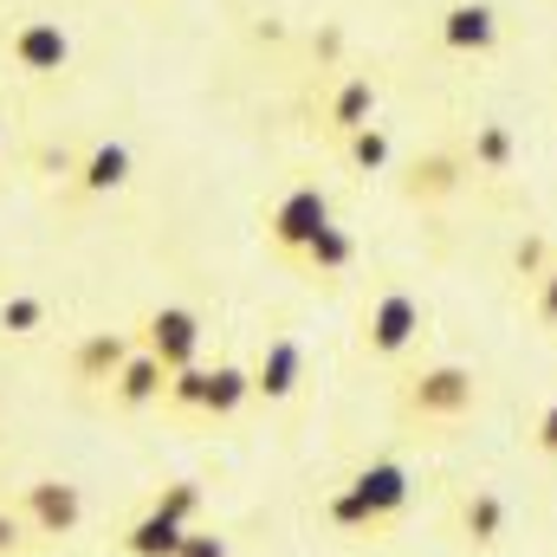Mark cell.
Masks as SVG:
<instances>
[{
	"label": "cell",
	"instance_id": "cell-1",
	"mask_svg": "<svg viewBox=\"0 0 557 557\" xmlns=\"http://www.w3.org/2000/svg\"><path fill=\"white\" fill-rule=\"evenodd\" d=\"M473 403H480V376L467 370V363H421L403 376V389H396V409L403 421H460L473 416Z\"/></svg>",
	"mask_w": 557,
	"mask_h": 557
},
{
	"label": "cell",
	"instance_id": "cell-2",
	"mask_svg": "<svg viewBox=\"0 0 557 557\" xmlns=\"http://www.w3.org/2000/svg\"><path fill=\"white\" fill-rule=\"evenodd\" d=\"M324 227H331V195H324V188H311V182L285 188V195L273 201V214H267V240H273L278 260H298Z\"/></svg>",
	"mask_w": 557,
	"mask_h": 557
},
{
	"label": "cell",
	"instance_id": "cell-3",
	"mask_svg": "<svg viewBox=\"0 0 557 557\" xmlns=\"http://www.w3.org/2000/svg\"><path fill=\"white\" fill-rule=\"evenodd\" d=\"M421 324H428L421 298L403 292V285H389V292H376L370 311H363V350H370V357H403V350H416Z\"/></svg>",
	"mask_w": 557,
	"mask_h": 557
},
{
	"label": "cell",
	"instance_id": "cell-4",
	"mask_svg": "<svg viewBox=\"0 0 557 557\" xmlns=\"http://www.w3.org/2000/svg\"><path fill=\"white\" fill-rule=\"evenodd\" d=\"M137 344L175 376V370H188L195 357H201V311H188V305H156L149 318H143Z\"/></svg>",
	"mask_w": 557,
	"mask_h": 557
},
{
	"label": "cell",
	"instance_id": "cell-5",
	"mask_svg": "<svg viewBox=\"0 0 557 557\" xmlns=\"http://www.w3.org/2000/svg\"><path fill=\"white\" fill-rule=\"evenodd\" d=\"M7 59L26 72V78H59L65 65H72V33L59 26V20H13L7 26Z\"/></svg>",
	"mask_w": 557,
	"mask_h": 557
},
{
	"label": "cell",
	"instance_id": "cell-6",
	"mask_svg": "<svg viewBox=\"0 0 557 557\" xmlns=\"http://www.w3.org/2000/svg\"><path fill=\"white\" fill-rule=\"evenodd\" d=\"M20 519L39 532V539H72L85 525V493L72 480H33L20 493Z\"/></svg>",
	"mask_w": 557,
	"mask_h": 557
},
{
	"label": "cell",
	"instance_id": "cell-7",
	"mask_svg": "<svg viewBox=\"0 0 557 557\" xmlns=\"http://www.w3.org/2000/svg\"><path fill=\"white\" fill-rule=\"evenodd\" d=\"M506 525H512V506H506L499 486H467V493L454 499V532H460V545L493 552V545L506 539Z\"/></svg>",
	"mask_w": 557,
	"mask_h": 557
},
{
	"label": "cell",
	"instance_id": "cell-8",
	"mask_svg": "<svg viewBox=\"0 0 557 557\" xmlns=\"http://www.w3.org/2000/svg\"><path fill=\"white\" fill-rule=\"evenodd\" d=\"M131 357H137V337H131V331H91V337L72 350V383H78V389H111Z\"/></svg>",
	"mask_w": 557,
	"mask_h": 557
},
{
	"label": "cell",
	"instance_id": "cell-9",
	"mask_svg": "<svg viewBox=\"0 0 557 557\" xmlns=\"http://www.w3.org/2000/svg\"><path fill=\"white\" fill-rule=\"evenodd\" d=\"M434 33H441L447 52H493L499 46V13L486 0H454V7H441Z\"/></svg>",
	"mask_w": 557,
	"mask_h": 557
},
{
	"label": "cell",
	"instance_id": "cell-10",
	"mask_svg": "<svg viewBox=\"0 0 557 557\" xmlns=\"http://www.w3.org/2000/svg\"><path fill=\"white\" fill-rule=\"evenodd\" d=\"M131 169H137L131 143L104 137V143H91V149L72 162V188H78V195H117V188L131 182Z\"/></svg>",
	"mask_w": 557,
	"mask_h": 557
},
{
	"label": "cell",
	"instance_id": "cell-11",
	"mask_svg": "<svg viewBox=\"0 0 557 557\" xmlns=\"http://www.w3.org/2000/svg\"><path fill=\"white\" fill-rule=\"evenodd\" d=\"M305 383V344L298 337H267L260 363H253V403H285Z\"/></svg>",
	"mask_w": 557,
	"mask_h": 557
},
{
	"label": "cell",
	"instance_id": "cell-12",
	"mask_svg": "<svg viewBox=\"0 0 557 557\" xmlns=\"http://www.w3.org/2000/svg\"><path fill=\"white\" fill-rule=\"evenodd\" d=\"M350 486L363 493V506H370L383 525H389V519L409 506V493H416V480H409V467H403V460H370V467H357V473H350Z\"/></svg>",
	"mask_w": 557,
	"mask_h": 557
},
{
	"label": "cell",
	"instance_id": "cell-13",
	"mask_svg": "<svg viewBox=\"0 0 557 557\" xmlns=\"http://www.w3.org/2000/svg\"><path fill=\"white\" fill-rule=\"evenodd\" d=\"M363 124H376V85L370 78H337V91L324 98V131L344 143Z\"/></svg>",
	"mask_w": 557,
	"mask_h": 557
},
{
	"label": "cell",
	"instance_id": "cell-14",
	"mask_svg": "<svg viewBox=\"0 0 557 557\" xmlns=\"http://www.w3.org/2000/svg\"><path fill=\"white\" fill-rule=\"evenodd\" d=\"M162 389H169V370L149 357L137 344V357L117 370V383H111V396H117V409H149V403H162Z\"/></svg>",
	"mask_w": 557,
	"mask_h": 557
},
{
	"label": "cell",
	"instance_id": "cell-15",
	"mask_svg": "<svg viewBox=\"0 0 557 557\" xmlns=\"http://www.w3.org/2000/svg\"><path fill=\"white\" fill-rule=\"evenodd\" d=\"M350 260H357V240H350V227H337V221H331V227H324L298 260H292V267H298L305 278H337Z\"/></svg>",
	"mask_w": 557,
	"mask_h": 557
},
{
	"label": "cell",
	"instance_id": "cell-16",
	"mask_svg": "<svg viewBox=\"0 0 557 557\" xmlns=\"http://www.w3.org/2000/svg\"><path fill=\"white\" fill-rule=\"evenodd\" d=\"M240 403H253V370H240V363H214L201 416H208V421H227V416H240Z\"/></svg>",
	"mask_w": 557,
	"mask_h": 557
},
{
	"label": "cell",
	"instance_id": "cell-17",
	"mask_svg": "<svg viewBox=\"0 0 557 557\" xmlns=\"http://www.w3.org/2000/svg\"><path fill=\"white\" fill-rule=\"evenodd\" d=\"M512 156H519V137H512L506 124H473L467 169H480V175H506V169H512Z\"/></svg>",
	"mask_w": 557,
	"mask_h": 557
},
{
	"label": "cell",
	"instance_id": "cell-18",
	"mask_svg": "<svg viewBox=\"0 0 557 557\" xmlns=\"http://www.w3.org/2000/svg\"><path fill=\"white\" fill-rule=\"evenodd\" d=\"M182 532H188V525H175V519H162V512H143L137 525L124 532V557H175L182 552Z\"/></svg>",
	"mask_w": 557,
	"mask_h": 557
},
{
	"label": "cell",
	"instance_id": "cell-19",
	"mask_svg": "<svg viewBox=\"0 0 557 557\" xmlns=\"http://www.w3.org/2000/svg\"><path fill=\"white\" fill-rule=\"evenodd\" d=\"M324 519H331L337 532H350V539H376V532H383V519H376V512L363 506V493H357L350 480H344V486H337V493L324 499Z\"/></svg>",
	"mask_w": 557,
	"mask_h": 557
},
{
	"label": "cell",
	"instance_id": "cell-20",
	"mask_svg": "<svg viewBox=\"0 0 557 557\" xmlns=\"http://www.w3.org/2000/svg\"><path fill=\"white\" fill-rule=\"evenodd\" d=\"M344 156H350V169H363V175H383L389 162H396V143L383 124H363V131H350L344 137Z\"/></svg>",
	"mask_w": 557,
	"mask_h": 557
},
{
	"label": "cell",
	"instance_id": "cell-21",
	"mask_svg": "<svg viewBox=\"0 0 557 557\" xmlns=\"http://www.w3.org/2000/svg\"><path fill=\"white\" fill-rule=\"evenodd\" d=\"M0 331L7 337H39L46 331V298L39 292H7L0 298Z\"/></svg>",
	"mask_w": 557,
	"mask_h": 557
},
{
	"label": "cell",
	"instance_id": "cell-22",
	"mask_svg": "<svg viewBox=\"0 0 557 557\" xmlns=\"http://www.w3.org/2000/svg\"><path fill=\"white\" fill-rule=\"evenodd\" d=\"M149 512H162V519H175V525H201V486H195V480H169V486H156Z\"/></svg>",
	"mask_w": 557,
	"mask_h": 557
},
{
	"label": "cell",
	"instance_id": "cell-23",
	"mask_svg": "<svg viewBox=\"0 0 557 557\" xmlns=\"http://www.w3.org/2000/svg\"><path fill=\"white\" fill-rule=\"evenodd\" d=\"M454 182H460V156H428V162H416V169H409V195H416V201L447 195Z\"/></svg>",
	"mask_w": 557,
	"mask_h": 557
},
{
	"label": "cell",
	"instance_id": "cell-24",
	"mask_svg": "<svg viewBox=\"0 0 557 557\" xmlns=\"http://www.w3.org/2000/svg\"><path fill=\"white\" fill-rule=\"evenodd\" d=\"M208 376H214V370H201V363L175 370V376H169V389H162V403H169V409H195V416H201V403H208Z\"/></svg>",
	"mask_w": 557,
	"mask_h": 557
},
{
	"label": "cell",
	"instance_id": "cell-25",
	"mask_svg": "<svg viewBox=\"0 0 557 557\" xmlns=\"http://www.w3.org/2000/svg\"><path fill=\"white\" fill-rule=\"evenodd\" d=\"M532 318L545 331H557V267H545V273L532 278Z\"/></svg>",
	"mask_w": 557,
	"mask_h": 557
},
{
	"label": "cell",
	"instance_id": "cell-26",
	"mask_svg": "<svg viewBox=\"0 0 557 557\" xmlns=\"http://www.w3.org/2000/svg\"><path fill=\"white\" fill-rule=\"evenodd\" d=\"M175 557H227V539L214 532V525H188L182 532V552Z\"/></svg>",
	"mask_w": 557,
	"mask_h": 557
},
{
	"label": "cell",
	"instance_id": "cell-27",
	"mask_svg": "<svg viewBox=\"0 0 557 557\" xmlns=\"http://www.w3.org/2000/svg\"><path fill=\"white\" fill-rule=\"evenodd\" d=\"M532 447H539L545 460H557V403L539 409V421H532Z\"/></svg>",
	"mask_w": 557,
	"mask_h": 557
},
{
	"label": "cell",
	"instance_id": "cell-28",
	"mask_svg": "<svg viewBox=\"0 0 557 557\" xmlns=\"http://www.w3.org/2000/svg\"><path fill=\"white\" fill-rule=\"evenodd\" d=\"M512 267L525 278H539L545 273V240H519V247H512Z\"/></svg>",
	"mask_w": 557,
	"mask_h": 557
},
{
	"label": "cell",
	"instance_id": "cell-29",
	"mask_svg": "<svg viewBox=\"0 0 557 557\" xmlns=\"http://www.w3.org/2000/svg\"><path fill=\"white\" fill-rule=\"evenodd\" d=\"M20 525H26V519L0 506V557H13V552H20Z\"/></svg>",
	"mask_w": 557,
	"mask_h": 557
},
{
	"label": "cell",
	"instance_id": "cell-30",
	"mask_svg": "<svg viewBox=\"0 0 557 557\" xmlns=\"http://www.w3.org/2000/svg\"><path fill=\"white\" fill-rule=\"evenodd\" d=\"M0 428H7V409H0Z\"/></svg>",
	"mask_w": 557,
	"mask_h": 557
}]
</instances>
